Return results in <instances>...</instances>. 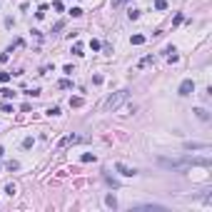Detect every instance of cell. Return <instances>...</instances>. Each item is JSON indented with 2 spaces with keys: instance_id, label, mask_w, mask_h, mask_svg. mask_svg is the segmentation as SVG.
Instances as JSON below:
<instances>
[{
  "instance_id": "29",
  "label": "cell",
  "mask_w": 212,
  "mask_h": 212,
  "mask_svg": "<svg viewBox=\"0 0 212 212\" xmlns=\"http://www.w3.org/2000/svg\"><path fill=\"white\" fill-rule=\"evenodd\" d=\"M23 147H33V137H25V140H23Z\"/></svg>"
},
{
  "instance_id": "11",
  "label": "cell",
  "mask_w": 212,
  "mask_h": 212,
  "mask_svg": "<svg viewBox=\"0 0 212 212\" xmlns=\"http://www.w3.org/2000/svg\"><path fill=\"white\" fill-rule=\"evenodd\" d=\"M105 202H107V207H112V210L117 207V200H115L112 195H107V197H105Z\"/></svg>"
},
{
  "instance_id": "19",
  "label": "cell",
  "mask_w": 212,
  "mask_h": 212,
  "mask_svg": "<svg viewBox=\"0 0 212 212\" xmlns=\"http://www.w3.org/2000/svg\"><path fill=\"white\" fill-rule=\"evenodd\" d=\"M58 87H63V90H68V87H72V82H70V80H60V82H58Z\"/></svg>"
},
{
  "instance_id": "12",
  "label": "cell",
  "mask_w": 212,
  "mask_h": 212,
  "mask_svg": "<svg viewBox=\"0 0 212 212\" xmlns=\"http://www.w3.org/2000/svg\"><path fill=\"white\" fill-rule=\"evenodd\" d=\"M63 28H65V20H58V23H55V25H53V33H60V30H63Z\"/></svg>"
},
{
  "instance_id": "24",
  "label": "cell",
  "mask_w": 212,
  "mask_h": 212,
  "mask_svg": "<svg viewBox=\"0 0 212 212\" xmlns=\"http://www.w3.org/2000/svg\"><path fill=\"white\" fill-rule=\"evenodd\" d=\"M182 20H185V15H182V13H177V15H175V20H172V25H180Z\"/></svg>"
},
{
  "instance_id": "10",
  "label": "cell",
  "mask_w": 212,
  "mask_h": 212,
  "mask_svg": "<svg viewBox=\"0 0 212 212\" xmlns=\"http://www.w3.org/2000/svg\"><path fill=\"white\" fill-rule=\"evenodd\" d=\"M130 42H132V45H142V42H145V35H132Z\"/></svg>"
},
{
  "instance_id": "9",
  "label": "cell",
  "mask_w": 212,
  "mask_h": 212,
  "mask_svg": "<svg viewBox=\"0 0 212 212\" xmlns=\"http://www.w3.org/2000/svg\"><path fill=\"white\" fill-rule=\"evenodd\" d=\"M127 18H130V20H137V18H140V10L130 8V10H127Z\"/></svg>"
},
{
  "instance_id": "20",
  "label": "cell",
  "mask_w": 212,
  "mask_h": 212,
  "mask_svg": "<svg viewBox=\"0 0 212 212\" xmlns=\"http://www.w3.org/2000/svg\"><path fill=\"white\" fill-rule=\"evenodd\" d=\"M152 60H155V58H152V55H147V58H142V60H140V68H145V65H150V63H152Z\"/></svg>"
},
{
  "instance_id": "3",
  "label": "cell",
  "mask_w": 212,
  "mask_h": 212,
  "mask_svg": "<svg viewBox=\"0 0 212 212\" xmlns=\"http://www.w3.org/2000/svg\"><path fill=\"white\" fill-rule=\"evenodd\" d=\"M182 98H187V95H192L195 92V82L192 80H182V85H180V90H177Z\"/></svg>"
},
{
  "instance_id": "15",
  "label": "cell",
  "mask_w": 212,
  "mask_h": 212,
  "mask_svg": "<svg viewBox=\"0 0 212 212\" xmlns=\"http://www.w3.org/2000/svg\"><path fill=\"white\" fill-rule=\"evenodd\" d=\"M8 170H10V172H13V170H20V162H18V160H10V162H8Z\"/></svg>"
},
{
  "instance_id": "18",
  "label": "cell",
  "mask_w": 212,
  "mask_h": 212,
  "mask_svg": "<svg viewBox=\"0 0 212 212\" xmlns=\"http://www.w3.org/2000/svg\"><path fill=\"white\" fill-rule=\"evenodd\" d=\"M5 192H8V195H10V197H13V195H15V192H18V187H15V185H5Z\"/></svg>"
},
{
  "instance_id": "16",
  "label": "cell",
  "mask_w": 212,
  "mask_h": 212,
  "mask_svg": "<svg viewBox=\"0 0 212 212\" xmlns=\"http://www.w3.org/2000/svg\"><path fill=\"white\" fill-rule=\"evenodd\" d=\"M167 8V0H155V10H165Z\"/></svg>"
},
{
  "instance_id": "22",
  "label": "cell",
  "mask_w": 212,
  "mask_h": 212,
  "mask_svg": "<svg viewBox=\"0 0 212 212\" xmlns=\"http://www.w3.org/2000/svg\"><path fill=\"white\" fill-rule=\"evenodd\" d=\"M47 115H50V117H55V115H60V107L55 105V107H50V110H47Z\"/></svg>"
},
{
  "instance_id": "8",
  "label": "cell",
  "mask_w": 212,
  "mask_h": 212,
  "mask_svg": "<svg viewBox=\"0 0 212 212\" xmlns=\"http://www.w3.org/2000/svg\"><path fill=\"white\" fill-rule=\"evenodd\" d=\"M195 115H197V117H200V120H207V117H210V115H207V110H205V107H197V110H195Z\"/></svg>"
},
{
  "instance_id": "27",
  "label": "cell",
  "mask_w": 212,
  "mask_h": 212,
  "mask_svg": "<svg viewBox=\"0 0 212 212\" xmlns=\"http://www.w3.org/2000/svg\"><path fill=\"white\" fill-rule=\"evenodd\" d=\"M0 80L3 82H10V72H0Z\"/></svg>"
},
{
  "instance_id": "5",
  "label": "cell",
  "mask_w": 212,
  "mask_h": 212,
  "mask_svg": "<svg viewBox=\"0 0 212 212\" xmlns=\"http://www.w3.org/2000/svg\"><path fill=\"white\" fill-rule=\"evenodd\" d=\"M72 142H80V137H77V135H65L63 140L58 142V147H68V145H72Z\"/></svg>"
},
{
  "instance_id": "28",
  "label": "cell",
  "mask_w": 212,
  "mask_h": 212,
  "mask_svg": "<svg viewBox=\"0 0 212 212\" xmlns=\"http://www.w3.org/2000/svg\"><path fill=\"white\" fill-rule=\"evenodd\" d=\"M28 95H30V98H37V95H40V87H33V90H30Z\"/></svg>"
},
{
  "instance_id": "6",
  "label": "cell",
  "mask_w": 212,
  "mask_h": 212,
  "mask_svg": "<svg viewBox=\"0 0 212 212\" xmlns=\"http://www.w3.org/2000/svg\"><path fill=\"white\" fill-rule=\"evenodd\" d=\"M207 142H185V150H207Z\"/></svg>"
},
{
  "instance_id": "21",
  "label": "cell",
  "mask_w": 212,
  "mask_h": 212,
  "mask_svg": "<svg viewBox=\"0 0 212 212\" xmlns=\"http://www.w3.org/2000/svg\"><path fill=\"white\" fill-rule=\"evenodd\" d=\"M0 110H3V112H13V105H10V103H0Z\"/></svg>"
},
{
  "instance_id": "4",
  "label": "cell",
  "mask_w": 212,
  "mask_h": 212,
  "mask_svg": "<svg viewBox=\"0 0 212 212\" xmlns=\"http://www.w3.org/2000/svg\"><path fill=\"white\" fill-rule=\"evenodd\" d=\"M115 170H117L122 177H135V175H137V170H135V167H127V165H122V162H117V165H115Z\"/></svg>"
},
{
  "instance_id": "13",
  "label": "cell",
  "mask_w": 212,
  "mask_h": 212,
  "mask_svg": "<svg viewBox=\"0 0 212 212\" xmlns=\"http://www.w3.org/2000/svg\"><path fill=\"white\" fill-rule=\"evenodd\" d=\"M72 55H77V58L82 55V45H80V42H75V45H72Z\"/></svg>"
},
{
  "instance_id": "7",
  "label": "cell",
  "mask_w": 212,
  "mask_h": 212,
  "mask_svg": "<svg viewBox=\"0 0 212 212\" xmlns=\"http://www.w3.org/2000/svg\"><path fill=\"white\" fill-rule=\"evenodd\" d=\"M82 103H85V100H82L80 95H75V98H70V107H82Z\"/></svg>"
},
{
  "instance_id": "25",
  "label": "cell",
  "mask_w": 212,
  "mask_h": 212,
  "mask_svg": "<svg viewBox=\"0 0 212 212\" xmlns=\"http://www.w3.org/2000/svg\"><path fill=\"white\" fill-rule=\"evenodd\" d=\"M53 10H58V13H63V3H60V0H55V3H53Z\"/></svg>"
},
{
  "instance_id": "26",
  "label": "cell",
  "mask_w": 212,
  "mask_h": 212,
  "mask_svg": "<svg viewBox=\"0 0 212 212\" xmlns=\"http://www.w3.org/2000/svg\"><path fill=\"white\" fill-rule=\"evenodd\" d=\"M90 47H92V50H100L103 45H100V40H90Z\"/></svg>"
},
{
  "instance_id": "1",
  "label": "cell",
  "mask_w": 212,
  "mask_h": 212,
  "mask_svg": "<svg viewBox=\"0 0 212 212\" xmlns=\"http://www.w3.org/2000/svg\"><path fill=\"white\" fill-rule=\"evenodd\" d=\"M162 167L167 170H185L190 165H197V167H210V157H180V160H170V157H160L157 160Z\"/></svg>"
},
{
  "instance_id": "14",
  "label": "cell",
  "mask_w": 212,
  "mask_h": 212,
  "mask_svg": "<svg viewBox=\"0 0 212 212\" xmlns=\"http://www.w3.org/2000/svg\"><path fill=\"white\" fill-rule=\"evenodd\" d=\"M80 160H82V162H95V155H92V152H85Z\"/></svg>"
},
{
  "instance_id": "30",
  "label": "cell",
  "mask_w": 212,
  "mask_h": 212,
  "mask_svg": "<svg viewBox=\"0 0 212 212\" xmlns=\"http://www.w3.org/2000/svg\"><path fill=\"white\" fill-rule=\"evenodd\" d=\"M122 3H127V0H112V8H117V5H122Z\"/></svg>"
},
{
  "instance_id": "23",
  "label": "cell",
  "mask_w": 212,
  "mask_h": 212,
  "mask_svg": "<svg viewBox=\"0 0 212 212\" xmlns=\"http://www.w3.org/2000/svg\"><path fill=\"white\" fill-rule=\"evenodd\" d=\"M70 15H72V18H80V15H82V8H72Z\"/></svg>"
},
{
  "instance_id": "17",
  "label": "cell",
  "mask_w": 212,
  "mask_h": 212,
  "mask_svg": "<svg viewBox=\"0 0 212 212\" xmlns=\"http://www.w3.org/2000/svg\"><path fill=\"white\" fill-rule=\"evenodd\" d=\"M0 92H3V98H5V100H10V98H15V92H13V90H8V87H5V90H0Z\"/></svg>"
},
{
  "instance_id": "2",
  "label": "cell",
  "mask_w": 212,
  "mask_h": 212,
  "mask_svg": "<svg viewBox=\"0 0 212 212\" xmlns=\"http://www.w3.org/2000/svg\"><path fill=\"white\" fill-rule=\"evenodd\" d=\"M127 98H130V92H127V90H117V92L107 95L105 100H103L100 110H103V112H112V110H117L122 103H127Z\"/></svg>"
}]
</instances>
